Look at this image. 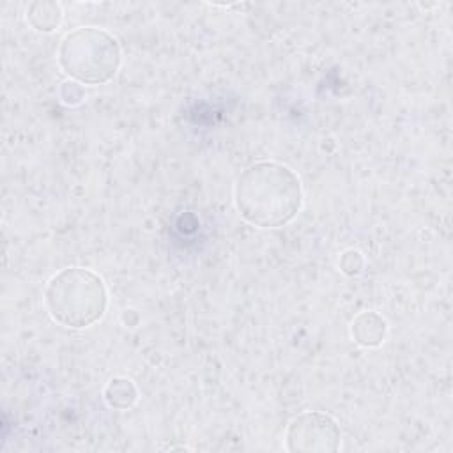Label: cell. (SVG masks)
Instances as JSON below:
<instances>
[{
    "instance_id": "6",
    "label": "cell",
    "mask_w": 453,
    "mask_h": 453,
    "mask_svg": "<svg viewBox=\"0 0 453 453\" xmlns=\"http://www.w3.org/2000/svg\"><path fill=\"white\" fill-rule=\"evenodd\" d=\"M64 19V11L58 2L37 0L27 7V21L28 25L41 34L55 32Z\"/></svg>"
},
{
    "instance_id": "7",
    "label": "cell",
    "mask_w": 453,
    "mask_h": 453,
    "mask_svg": "<svg viewBox=\"0 0 453 453\" xmlns=\"http://www.w3.org/2000/svg\"><path fill=\"white\" fill-rule=\"evenodd\" d=\"M104 402L111 409L126 411L131 409L138 400V389L134 382L127 377H113L108 380L104 391H103Z\"/></svg>"
},
{
    "instance_id": "1",
    "label": "cell",
    "mask_w": 453,
    "mask_h": 453,
    "mask_svg": "<svg viewBox=\"0 0 453 453\" xmlns=\"http://www.w3.org/2000/svg\"><path fill=\"white\" fill-rule=\"evenodd\" d=\"M304 202L299 175L280 161H257L246 166L234 184L239 216L257 228H280L296 219Z\"/></svg>"
},
{
    "instance_id": "2",
    "label": "cell",
    "mask_w": 453,
    "mask_h": 453,
    "mask_svg": "<svg viewBox=\"0 0 453 453\" xmlns=\"http://www.w3.org/2000/svg\"><path fill=\"white\" fill-rule=\"evenodd\" d=\"M44 306L58 326L85 329L97 324L108 310V288L88 267H65L53 274L44 288Z\"/></svg>"
},
{
    "instance_id": "3",
    "label": "cell",
    "mask_w": 453,
    "mask_h": 453,
    "mask_svg": "<svg viewBox=\"0 0 453 453\" xmlns=\"http://www.w3.org/2000/svg\"><path fill=\"white\" fill-rule=\"evenodd\" d=\"M57 62L60 71L80 85H104L122 65L119 41L99 27H76L58 44Z\"/></svg>"
},
{
    "instance_id": "4",
    "label": "cell",
    "mask_w": 453,
    "mask_h": 453,
    "mask_svg": "<svg viewBox=\"0 0 453 453\" xmlns=\"http://www.w3.org/2000/svg\"><path fill=\"white\" fill-rule=\"evenodd\" d=\"M285 449L290 453H336L342 444L338 421L320 411L292 418L285 430Z\"/></svg>"
},
{
    "instance_id": "8",
    "label": "cell",
    "mask_w": 453,
    "mask_h": 453,
    "mask_svg": "<svg viewBox=\"0 0 453 453\" xmlns=\"http://www.w3.org/2000/svg\"><path fill=\"white\" fill-rule=\"evenodd\" d=\"M338 267L345 276H357L365 267V257L357 250H345L340 255Z\"/></svg>"
},
{
    "instance_id": "5",
    "label": "cell",
    "mask_w": 453,
    "mask_h": 453,
    "mask_svg": "<svg viewBox=\"0 0 453 453\" xmlns=\"http://www.w3.org/2000/svg\"><path fill=\"white\" fill-rule=\"evenodd\" d=\"M388 331H389L388 320L373 310L359 311L350 320V326H349L352 342L365 349L380 347L384 343V340L388 338Z\"/></svg>"
}]
</instances>
